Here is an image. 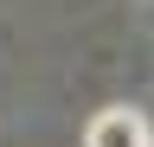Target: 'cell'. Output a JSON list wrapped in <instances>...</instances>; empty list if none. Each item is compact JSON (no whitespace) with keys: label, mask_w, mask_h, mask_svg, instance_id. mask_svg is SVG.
Instances as JSON below:
<instances>
[{"label":"cell","mask_w":154,"mask_h":147,"mask_svg":"<svg viewBox=\"0 0 154 147\" xmlns=\"http://www.w3.org/2000/svg\"><path fill=\"white\" fill-rule=\"evenodd\" d=\"M84 147H154V134H148V122L135 115V109H103V115L90 122Z\"/></svg>","instance_id":"obj_1"}]
</instances>
